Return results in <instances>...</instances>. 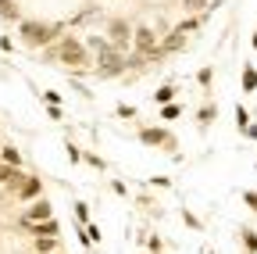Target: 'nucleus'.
I'll use <instances>...</instances> for the list:
<instances>
[{"label": "nucleus", "mask_w": 257, "mask_h": 254, "mask_svg": "<svg viewBox=\"0 0 257 254\" xmlns=\"http://www.w3.org/2000/svg\"><path fill=\"white\" fill-rule=\"evenodd\" d=\"M25 229H29L32 236H57V233H61V226H57L54 218H47V222H29Z\"/></svg>", "instance_id": "9"}, {"label": "nucleus", "mask_w": 257, "mask_h": 254, "mask_svg": "<svg viewBox=\"0 0 257 254\" xmlns=\"http://www.w3.org/2000/svg\"><path fill=\"white\" fill-rule=\"evenodd\" d=\"M175 93H179L175 86H161V90L154 93V104H161V108H165V104H172V101H175Z\"/></svg>", "instance_id": "13"}, {"label": "nucleus", "mask_w": 257, "mask_h": 254, "mask_svg": "<svg viewBox=\"0 0 257 254\" xmlns=\"http://www.w3.org/2000/svg\"><path fill=\"white\" fill-rule=\"evenodd\" d=\"M243 201H246V204L257 211V194H253V190H243Z\"/></svg>", "instance_id": "27"}, {"label": "nucleus", "mask_w": 257, "mask_h": 254, "mask_svg": "<svg viewBox=\"0 0 257 254\" xmlns=\"http://www.w3.org/2000/svg\"><path fill=\"white\" fill-rule=\"evenodd\" d=\"M47 218H54V208H50L47 197H36V201H32V208H25L22 226H29V222H47Z\"/></svg>", "instance_id": "5"}, {"label": "nucleus", "mask_w": 257, "mask_h": 254, "mask_svg": "<svg viewBox=\"0 0 257 254\" xmlns=\"http://www.w3.org/2000/svg\"><path fill=\"white\" fill-rule=\"evenodd\" d=\"M0 165H11V168H22V154H18V147H0Z\"/></svg>", "instance_id": "11"}, {"label": "nucleus", "mask_w": 257, "mask_h": 254, "mask_svg": "<svg viewBox=\"0 0 257 254\" xmlns=\"http://www.w3.org/2000/svg\"><path fill=\"white\" fill-rule=\"evenodd\" d=\"M75 218L82 222V226H89V204H75Z\"/></svg>", "instance_id": "24"}, {"label": "nucleus", "mask_w": 257, "mask_h": 254, "mask_svg": "<svg viewBox=\"0 0 257 254\" xmlns=\"http://www.w3.org/2000/svg\"><path fill=\"white\" fill-rule=\"evenodd\" d=\"M54 57H61L68 68H82V65H89V50H86V43L75 40V36H64V40L57 43Z\"/></svg>", "instance_id": "1"}, {"label": "nucleus", "mask_w": 257, "mask_h": 254, "mask_svg": "<svg viewBox=\"0 0 257 254\" xmlns=\"http://www.w3.org/2000/svg\"><path fill=\"white\" fill-rule=\"evenodd\" d=\"M22 168H11V165H0V186H11V190H18L22 186Z\"/></svg>", "instance_id": "10"}, {"label": "nucleus", "mask_w": 257, "mask_h": 254, "mask_svg": "<svg viewBox=\"0 0 257 254\" xmlns=\"http://www.w3.org/2000/svg\"><path fill=\"white\" fill-rule=\"evenodd\" d=\"M182 222H186V226H189V229H200V218H197V215H193V211H182Z\"/></svg>", "instance_id": "25"}, {"label": "nucleus", "mask_w": 257, "mask_h": 254, "mask_svg": "<svg viewBox=\"0 0 257 254\" xmlns=\"http://www.w3.org/2000/svg\"><path fill=\"white\" fill-rule=\"evenodd\" d=\"M250 43H253V50H257V29H253V40H250Z\"/></svg>", "instance_id": "32"}, {"label": "nucleus", "mask_w": 257, "mask_h": 254, "mask_svg": "<svg viewBox=\"0 0 257 254\" xmlns=\"http://www.w3.org/2000/svg\"><path fill=\"white\" fill-rule=\"evenodd\" d=\"M18 197H22V201H36V197H43V179L25 176L22 186H18Z\"/></svg>", "instance_id": "7"}, {"label": "nucleus", "mask_w": 257, "mask_h": 254, "mask_svg": "<svg viewBox=\"0 0 257 254\" xmlns=\"http://www.w3.org/2000/svg\"><path fill=\"white\" fill-rule=\"evenodd\" d=\"M214 118H218V108H214V104H207V108L197 111V122H200V125H211Z\"/></svg>", "instance_id": "15"}, {"label": "nucleus", "mask_w": 257, "mask_h": 254, "mask_svg": "<svg viewBox=\"0 0 257 254\" xmlns=\"http://www.w3.org/2000/svg\"><path fill=\"white\" fill-rule=\"evenodd\" d=\"M179 47H186V33H182V29L175 25V29H172V33H168L165 40H161V50H165V54H175Z\"/></svg>", "instance_id": "8"}, {"label": "nucleus", "mask_w": 257, "mask_h": 254, "mask_svg": "<svg viewBox=\"0 0 257 254\" xmlns=\"http://www.w3.org/2000/svg\"><path fill=\"white\" fill-rule=\"evenodd\" d=\"M243 90H246V93L257 90V68H250V65L243 68Z\"/></svg>", "instance_id": "16"}, {"label": "nucleus", "mask_w": 257, "mask_h": 254, "mask_svg": "<svg viewBox=\"0 0 257 254\" xmlns=\"http://www.w3.org/2000/svg\"><path fill=\"white\" fill-rule=\"evenodd\" d=\"M140 143H147V147H175L168 129H140Z\"/></svg>", "instance_id": "6"}, {"label": "nucleus", "mask_w": 257, "mask_h": 254, "mask_svg": "<svg viewBox=\"0 0 257 254\" xmlns=\"http://www.w3.org/2000/svg\"><path fill=\"white\" fill-rule=\"evenodd\" d=\"M118 115H121V118H136V108H128V104H121V108H118Z\"/></svg>", "instance_id": "28"}, {"label": "nucleus", "mask_w": 257, "mask_h": 254, "mask_svg": "<svg viewBox=\"0 0 257 254\" xmlns=\"http://www.w3.org/2000/svg\"><path fill=\"white\" fill-rule=\"evenodd\" d=\"M61 29L57 25H43V22H22V40L29 47H47L50 40H57Z\"/></svg>", "instance_id": "2"}, {"label": "nucleus", "mask_w": 257, "mask_h": 254, "mask_svg": "<svg viewBox=\"0 0 257 254\" xmlns=\"http://www.w3.org/2000/svg\"><path fill=\"white\" fill-rule=\"evenodd\" d=\"M82 161H86V165H93L96 172H104V168H107V165H104V157H96V154H82Z\"/></svg>", "instance_id": "20"}, {"label": "nucleus", "mask_w": 257, "mask_h": 254, "mask_svg": "<svg viewBox=\"0 0 257 254\" xmlns=\"http://www.w3.org/2000/svg\"><path fill=\"white\" fill-rule=\"evenodd\" d=\"M107 33H111V47L121 54L128 43H133V25H128V22H121V18H114L111 25H107Z\"/></svg>", "instance_id": "4"}, {"label": "nucleus", "mask_w": 257, "mask_h": 254, "mask_svg": "<svg viewBox=\"0 0 257 254\" xmlns=\"http://www.w3.org/2000/svg\"><path fill=\"white\" fill-rule=\"evenodd\" d=\"M236 125H239V129H246V125H250V115H246L243 104H236Z\"/></svg>", "instance_id": "21"}, {"label": "nucleus", "mask_w": 257, "mask_h": 254, "mask_svg": "<svg viewBox=\"0 0 257 254\" xmlns=\"http://www.w3.org/2000/svg\"><path fill=\"white\" fill-rule=\"evenodd\" d=\"M147 247H150V254H161V240H157V236H150Z\"/></svg>", "instance_id": "29"}, {"label": "nucleus", "mask_w": 257, "mask_h": 254, "mask_svg": "<svg viewBox=\"0 0 257 254\" xmlns=\"http://www.w3.org/2000/svg\"><path fill=\"white\" fill-rule=\"evenodd\" d=\"M57 250V236H36V254H54Z\"/></svg>", "instance_id": "14"}, {"label": "nucleus", "mask_w": 257, "mask_h": 254, "mask_svg": "<svg viewBox=\"0 0 257 254\" xmlns=\"http://www.w3.org/2000/svg\"><path fill=\"white\" fill-rule=\"evenodd\" d=\"M86 236H89V243L100 240V226H96V222H89V226H86Z\"/></svg>", "instance_id": "26"}, {"label": "nucleus", "mask_w": 257, "mask_h": 254, "mask_svg": "<svg viewBox=\"0 0 257 254\" xmlns=\"http://www.w3.org/2000/svg\"><path fill=\"white\" fill-rule=\"evenodd\" d=\"M0 18L4 22H22V11H18L15 0H0Z\"/></svg>", "instance_id": "12"}, {"label": "nucleus", "mask_w": 257, "mask_h": 254, "mask_svg": "<svg viewBox=\"0 0 257 254\" xmlns=\"http://www.w3.org/2000/svg\"><path fill=\"white\" fill-rule=\"evenodd\" d=\"M179 115H182L179 104H165V108H161V118H165V122H172V118H179Z\"/></svg>", "instance_id": "19"}, {"label": "nucleus", "mask_w": 257, "mask_h": 254, "mask_svg": "<svg viewBox=\"0 0 257 254\" xmlns=\"http://www.w3.org/2000/svg\"><path fill=\"white\" fill-rule=\"evenodd\" d=\"M96 65H100V68H96V75H100V79H114V75L125 72V54H118V50L111 47V50H104V54H96Z\"/></svg>", "instance_id": "3"}, {"label": "nucleus", "mask_w": 257, "mask_h": 254, "mask_svg": "<svg viewBox=\"0 0 257 254\" xmlns=\"http://www.w3.org/2000/svg\"><path fill=\"white\" fill-rule=\"evenodd\" d=\"M239 236H243V243H246V254H257V233H253V229H243Z\"/></svg>", "instance_id": "18"}, {"label": "nucleus", "mask_w": 257, "mask_h": 254, "mask_svg": "<svg viewBox=\"0 0 257 254\" xmlns=\"http://www.w3.org/2000/svg\"><path fill=\"white\" fill-rule=\"evenodd\" d=\"M243 133H246L250 140H257V122H253V125H246V129H243Z\"/></svg>", "instance_id": "31"}, {"label": "nucleus", "mask_w": 257, "mask_h": 254, "mask_svg": "<svg viewBox=\"0 0 257 254\" xmlns=\"http://www.w3.org/2000/svg\"><path fill=\"white\" fill-rule=\"evenodd\" d=\"M207 4H211V0H182V8L189 15H197V18H200V11H207Z\"/></svg>", "instance_id": "17"}, {"label": "nucleus", "mask_w": 257, "mask_h": 254, "mask_svg": "<svg viewBox=\"0 0 257 254\" xmlns=\"http://www.w3.org/2000/svg\"><path fill=\"white\" fill-rule=\"evenodd\" d=\"M197 82H200V86H211V82H214V68H200V72H197Z\"/></svg>", "instance_id": "22"}, {"label": "nucleus", "mask_w": 257, "mask_h": 254, "mask_svg": "<svg viewBox=\"0 0 257 254\" xmlns=\"http://www.w3.org/2000/svg\"><path fill=\"white\" fill-rule=\"evenodd\" d=\"M54 254H61V250H54Z\"/></svg>", "instance_id": "33"}, {"label": "nucleus", "mask_w": 257, "mask_h": 254, "mask_svg": "<svg viewBox=\"0 0 257 254\" xmlns=\"http://www.w3.org/2000/svg\"><path fill=\"white\" fill-rule=\"evenodd\" d=\"M68 157H72V161H82V150H79V147H72V143H68Z\"/></svg>", "instance_id": "30"}, {"label": "nucleus", "mask_w": 257, "mask_h": 254, "mask_svg": "<svg viewBox=\"0 0 257 254\" xmlns=\"http://www.w3.org/2000/svg\"><path fill=\"white\" fill-rule=\"evenodd\" d=\"M43 101H47V108H57L61 104V93L57 90H43Z\"/></svg>", "instance_id": "23"}]
</instances>
